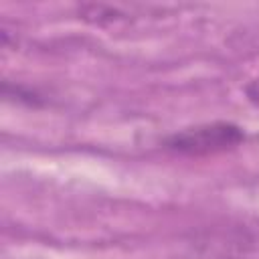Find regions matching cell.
I'll return each mask as SVG.
<instances>
[{"instance_id": "1", "label": "cell", "mask_w": 259, "mask_h": 259, "mask_svg": "<svg viewBox=\"0 0 259 259\" xmlns=\"http://www.w3.org/2000/svg\"><path fill=\"white\" fill-rule=\"evenodd\" d=\"M245 140L241 125L233 121H212L184 127L164 140V148L184 156H208L237 148Z\"/></svg>"}]
</instances>
